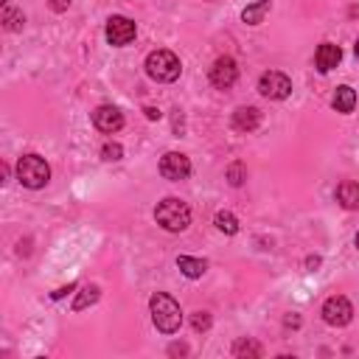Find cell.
<instances>
[{"mask_svg": "<svg viewBox=\"0 0 359 359\" xmlns=\"http://www.w3.org/2000/svg\"><path fill=\"white\" fill-rule=\"evenodd\" d=\"M149 309H151V320H154L157 331H163V334L180 331V325H182V309H180V303L171 294L154 292L151 300H149Z\"/></svg>", "mask_w": 359, "mask_h": 359, "instance_id": "obj_1", "label": "cell"}, {"mask_svg": "<svg viewBox=\"0 0 359 359\" xmlns=\"http://www.w3.org/2000/svg\"><path fill=\"white\" fill-rule=\"evenodd\" d=\"M154 219H157V224H160L163 230H168V233H182V230L191 224V208H188L182 199H177V196H165L163 202H157Z\"/></svg>", "mask_w": 359, "mask_h": 359, "instance_id": "obj_2", "label": "cell"}, {"mask_svg": "<svg viewBox=\"0 0 359 359\" xmlns=\"http://www.w3.org/2000/svg\"><path fill=\"white\" fill-rule=\"evenodd\" d=\"M180 70H182V65H180L177 53H171V50H163L160 48V50H151L146 56V73H149V79H154L160 84L177 81L180 79Z\"/></svg>", "mask_w": 359, "mask_h": 359, "instance_id": "obj_3", "label": "cell"}, {"mask_svg": "<svg viewBox=\"0 0 359 359\" xmlns=\"http://www.w3.org/2000/svg\"><path fill=\"white\" fill-rule=\"evenodd\" d=\"M17 180H20L25 188H31V191L45 188L48 180H50V165H48L45 157H39V154H22V157L17 160Z\"/></svg>", "mask_w": 359, "mask_h": 359, "instance_id": "obj_4", "label": "cell"}, {"mask_svg": "<svg viewBox=\"0 0 359 359\" xmlns=\"http://www.w3.org/2000/svg\"><path fill=\"white\" fill-rule=\"evenodd\" d=\"M258 93L264 98H269V101H283L292 93V79L286 73H280V70H266L258 79Z\"/></svg>", "mask_w": 359, "mask_h": 359, "instance_id": "obj_5", "label": "cell"}, {"mask_svg": "<svg viewBox=\"0 0 359 359\" xmlns=\"http://www.w3.org/2000/svg\"><path fill=\"white\" fill-rule=\"evenodd\" d=\"M104 34H107V42H109L112 48H123V45H129V42L137 36V25H135L129 17H123V14H112V17L107 20Z\"/></svg>", "mask_w": 359, "mask_h": 359, "instance_id": "obj_6", "label": "cell"}, {"mask_svg": "<svg viewBox=\"0 0 359 359\" xmlns=\"http://www.w3.org/2000/svg\"><path fill=\"white\" fill-rule=\"evenodd\" d=\"M323 320L328 323V325H348L351 320H353V306H351V300L348 297H342V294H334V297H328L325 303H323Z\"/></svg>", "mask_w": 359, "mask_h": 359, "instance_id": "obj_7", "label": "cell"}, {"mask_svg": "<svg viewBox=\"0 0 359 359\" xmlns=\"http://www.w3.org/2000/svg\"><path fill=\"white\" fill-rule=\"evenodd\" d=\"M238 79V65L233 56H219L213 65H210V84L219 87V90H230Z\"/></svg>", "mask_w": 359, "mask_h": 359, "instance_id": "obj_8", "label": "cell"}, {"mask_svg": "<svg viewBox=\"0 0 359 359\" xmlns=\"http://www.w3.org/2000/svg\"><path fill=\"white\" fill-rule=\"evenodd\" d=\"M160 174L171 182H180L191 174V160L182 154V151H165L160 157Z\"/></svg>", "mask_w": 359, "mask_h": 359, "instance_id": "obj_9", "label": "cell"}, {"mask_svg": "<svg viewBox=\"0 0 359 359\" xmlns=\"http://www.w3.org/2000/svg\"><path fill=\"white\" fill-rule=\"evenodd\" d=\"M93 123H95V129L112 135V132H118L123 126V112L118 107H112V104H101V107L93 109Z\"/></svg>", "mask_w": 359, "mask_h": 359, "instance_id": "obj_10", "label": "cell"}, {"mask_svg": "<svg viewBox=\"0 0 359 359\" xmlns=\"http://www.w3.org/2000/svg\"><path fill=\"white\" fill-rule=\"evenodd\" d=\"M339 59H342V50H339V45H331V42H323L317 48V53H314V65H317L320 73L334 70L339 65Z\"/></svg>", "mask_w": 359, "mask_h": 359, "instance_id": "obj_11", "label": "cell"}, {"mask_svg": "<svg viewBox=\"0 0 359 359\" xmlns=\"http://www.w3.org/2000/svg\"><path fill=\"white\" fill-rule=\"evenodd\" d=\"M261 123V112L255 107H238L233 112V129L236 132H252Z\"/></svg>", "mask_w": 359, "mask_h": 359, "instance_id": "obj_12", "label": "cell"}, {"mask_svg": "<svg viewBox=\"0 0 359 359\" xmlns=\"http://www.w3.org/2000/svg\"><path fill=\"white\" fill-rule=\"evenodd\" d=\"M337 202L345 210H359V182H353V180L339 182L337 185Z\"/></svg>", "mask_w": 359, "mask_h": 359, "instance_id": "obj_13", "label": "cell"}, {"mask_svg": "<svg viewBox=\"0 0 359 359\" xmlns=\"http://www.w3.org/2000/svg\"><path fill=\"white\" fill-rule=\"evenodd\" d=\"M331 104H334V109H337V112L348 115V112H353V107H356V93H353L348 84H342V87H337V90H334Z\"/></svg>", "mask_w": 359, "mask_h": 359, "instance_id": "obj_14", "label": "cell"}, {"mask_svg": "<svg viewBox=\"0 0 359 359\" xmlns=\"http://www.w3.org/2000/svg\"><path fill=\"white\" fill-rule=\"evenodd\" d=\"M177 266H180V272H182L185 278H202L205 269H208V264H205L202 258H191V255H180V258H177Z\"/></svg>", "mask_w": 359, "mask_h": 359, "instance_id": "obj_15", "label": "cell"}, {"mask_svg": "<svg viewBox=\"0 0 359 359\" xmlns=\"http://www.w3.org/2000/svg\"><path fill=\"white\" fill-rule=\"evenodd\" d=\"M272 8V0H258V3H252V6H247L244 11H241V20L247 22V25H258V22H264V14Z\"/></svg>", "mask_w": 359, "mask_h": 359, "instance_id": "obj_16", "label": "cell"}, {"mask_svg": "<svg viewBox=\"0 0 359 359\" xmlns=\"http://www.w3.org/2000/svg\"><path fill=\"white\" fill-rule=\"evenodd\" d=\"M98 294H101V289H98L95 283H90V286H84V289L79 292V297L73 300V311H81V309H87V306H93V303L98 300Z\"/></svg>", "mask_w": 359, "mask_h": 359, "instance_id": "obj_17", "label": "cell"}, {"mask_svg": "<svg viewBox=\"0 0 359 359\" xmlns=\"http://www.w3.org/2000/svg\"><path fill=\"white\" fill-rule=\"evenodd\" d=\"M0 22H3V28H6V31H20V28L25 25V14H22V11H17V8H3Z\"/></svg>", "mask_w": 359, "mask_h": 359, "instance_id": "obj_18", "label": "cell"}, {"mask_svg": "<svg viewBox=\"0 0 359 359\" xmlns=\"http://www.w3.org/2000/svg\"><path fill=\"white\" fill-rule=\"evenodd\" d=\"M233 356H264V348L255 342V339H238L236 345H233Z\"/></svg>", "mask_w": 359, "mask_h": 359, "instance_id": "obj_19", "label": "cell"}, {"mask_svg": "<svg viewBox=\"0 0 359 359\" xmlns=\"http://www.w3.org/2000/svg\"><path fill=\"white\" fill-rule=\"evenodd\" d=\"M213 222H216V227H219L222 233H227V236H236V233H238V219H236L233 213H227V210H219Z\"/></svg>", "mask_w": 359, "mask_h": 359, "instance_id": "obj_20", "label": "cell"}, {"mask_svg": "<svg viewBox=\"0 0 359 359\" xmlns=\"http://www.w3.org/2000/svg\"><path fill=\"white\" fill-rule=\"evenodd\" d=\"M224 177H227V182H230V185H236V188H238V185L247 180V168H244V163H230V165H227V171H224Z\"/></svg>", "mask_w": 359, "mask_h": 359, "instance_id": "obj_21", "label": "cell"}, {"mask_svg": "<svg viewBox=\"0 0 359 359\" xmlns=\"http://www.w3.org/2000/svg\"><path fill=\"white\" fill-rule=\"evenodd\" d=\"M101 157L104 160H121L123 157V146L121 143H104L101 146Z\"/></svg>", "mask_w": 359, "mask_h": 359, "instance_id": "obj_22", "label": "cell"}, {"mask_svg": "<svg viewBox=\"0 0 359 359\" xmlns=\"http://www.w3.org/2000/svg\"><path fill=\"white\" fill-rule=\"evenodd\" d=\"M191 325H194V331H208L210 328V314L208 311H194Z\"/></svg>", "mask_w": 359, "mask_h": 359, "instance_id": "obj_23", "label": "cell"}, {"mask_svg": "<svg viewBox=\"0 0 359 359\" xmlns=\"http://www.w3.org/2000/svg\"><path fill=\"white\" fill-rule=\"evenodd\" d=\"M73 289H76V283H67V286H62V289L50 292V297H53V300H59V297H65V294H67V292H73Z\"/></svg>", "mask_w": 359, "mask_h": 359, "instance_id": "obj_24", "label": "cell"}, {"mask_svg": "<svg viewBox=\"0 0 359 359\" xmlns=\"http://www.w3.org/2000/svg\"><path fill=\"white\" fill-rule=\"evenodd\" d=\"M67 6H70V0H50V8L53 11H65Z\"/></svg>", "mask_w": 359, "mask_h": 359, "instance_id": "obj_25", "label": "cell"}, {"mask_svg": "<svg viewBox=\"0 0 359 359\" xmlns=\"http://www.w3.org/2000/svg\"><path fill=\"white\" fill-rule=\"evenodd\" d=\"M143 112H146V118H149V121H154V118H160V109H154V107H146Z\"/></svg>", "mask_w": 359, "mask_h": 359, "instance_id": "obj_26", "label": "cell"}, {"mask_svg": "<svg viewBox=\"0 0 359 359\" xmlns=\"http://www.w3.org/2000/svg\"><path fill=\"white\" fill-rule=\"evenodd\" d=\"M306 266H309V269L320 266V258H317V255H309V258H306Z\"/></svg>", "mask_w": 359, "mask_h": 359, "instance_id": "obj_27", "label": "cell"}, {"mask_svg": "<svg viewBox=\"0 0 359 359\" xmlns=\"http://www.w3.org/2000/svg\"><path fill=\"white\" fill-rule=\"evenodd\" d=\"M171 353H188V348L185 345H171Z\"/></svg>", "mask_w": 359, "mask_h": 359, "instance_id": "obj_28", "label": "cell"}, {"mask_svg": "<svg viewBox=\"0 0 359 359\" xmlns=\"http://www.w3.org/2000/svg\"><path fill=\"white\" fill-rule=\"evenodd\" d=\"M353 53H356V56H359V39H356V42H353Z\"/></svg>", "mask_w": 359, "mask_h": 359, "instance_id": "obj_29", "label": "cell"}, {"mask_svg": "<svg viewBox=\"0 0 359 359\" xmlns=\"http://www.w3.org/2000/svg\"><path fill=\"white\" fill-rule=\"evenodd\" d=\"M356 247H359V233H356Z\"/></svg>", "mask_w": 359, "mask_h": 359, "instance_id": "obj_30", "label": "cell"}]
</instances>
